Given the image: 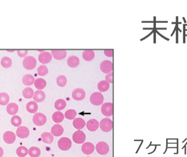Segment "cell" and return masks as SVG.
I'll use <instances>...</instances> for the list:
<instances>
[{
    "label": "cell",
    "instance_id": "obj_3",
    "mask_svg": "<svg viewBox=\"0 0 187 157\" xmlns=\"http://www.w3.org/2000/svg\"><path fill=\"white\" fill-rule=\"evenodd\" d=\"M59 149L63 151H68L72 146L71 140L67 137H63L60 139L58 142Z\"/></svg>",
    "mask_w": 187,
    "mask_h": 157
},
{
    "label": "cell",
    "instance_id": "obj_17",
    "mask_svg": "<svg viewBox=\"0 0 187 157\" xmlns=\"http://www.w3.org/2000/svg\"><path fill=\"white\" fill-rule=\"evenodd\" d=\"M86 126L89 131L95 132L100 127V123L95 119H91L88 121Z\"/></svg>",
    "mask_w": 187,
    "mask_h": 157
},
{
    "label": "cell",
    "instance_id": "obj_55",
    "mask_svg": "<svg viewBox=\"0 0 187 157\" xmlns=\"http://www.w3.org/2000/svg\"><path fill=\"white\" fill-rule=\"evenodd\" d=\"M186 31H187V29H186Z\"/></svg>",
    "mask_w": 187,
    "mask_h": 157
},
{
    "label": "cell",
    "instance_id": "obj_25",
    "mask_svg": "<svg viewBox=\"0 0 187 157\" xmlns=\"http://www.w3.org/2000/svg\"><path fill=\"white\" fill-rule=\"evenodd\" d=\"M65 118V116L62 112L60 111L55 112L52 115V119L54 122L59 124L62 122Z\"/></svg>",
    "mask_w": 187,
    "mask_h": 157
},
{
    "label": "cell",
    "instance_id": "obj_45",
    "mask_svg": "<svg viewBox=\"0 0 187 157\" xmlns=\"http://www.w3.org/2000/svg\"><path fill=\"white\" fill-rule=\"evenodd\" d=\"M157 33H158V34H159L161 37H162V38H164L165 39H166V40H167V41H169V38H167L165 37H164V36H162V34H161L160 33H159L158 31H157Z\"/></svg>",
    "mask_w": 187,
    "mask_h": 157
},
{
    "label": "cell",
    "instance_id": "obj_46",
    "mask_svg": "<svg viewBox=\"0 0 187 157\" xmlns=\"http://www.w3.org/2000/svg\"><path fill=\"white\" fill-rule=\"evenodd\" d=\"M15 51V50H7V51H8V52H11V53H12L13 51Z\"/></svg>",
    "mask_w": 187,
    "mask_h": 157
},
{
    "label": "cell",
    "instance_id": "obj_50",
    "mask_svg": "<svg viewBox=\"0 0 187 157\" xmlns=\"http://www.w3.org/2000/svg\"><path fill=\"white\" fill-rule=\"evenodd\" d=\"M187 140V138H186V139H185L184 140H183V141H182V143H184V142H185Z\"/></svg>",
    "mask_w": 187,
    "mask_h": 157
},
{
    "label": "cell",
    "instance_id": "obj_52",
    "mask_svg": "<svg viewBox=\"0 0 187 157\" xmlns=\"http://www.w3.org/2000/svg\"><path fill=\"white\" fill-rule=\"evenodd\" d=\"M172 24H177V23H176V22H172Z\"/></svg>",
    "mask_w": 187,
    "mask_h": 157
},
{
    "label": "cell",
    "instance_id": "obj_9",
    "mask_svg": "<svg viewBox=\"0 0 187 157\" xmlns=\"http://www.w3.org/2000/svg\"><path fill=\"white\" fill-rule=\"evenodd\" d=\"M100 69L102 72L105 74H109L112 73L113 66L112 62L109 60H104L100 64Z\"/></svg>",
    "mask_w": 187,
    "mask_h": 157
},
{
    "label": "cell",
    "instance_id": "obj_41",
    "mask_svg": "<svg viewBox=\"0 0 187 157\" xmlns=\"http://www.w3.org/2000/svg\"><path fill=\"white\" fill-rule=\"evenodd\" d=\"M104 54L108 57H112L113 56V50H104Z\"/></svg>",
    "mask_w": 187,
    "mask_h": 157
},
{
    "label": "cell",
    "instance_id": "obj_47",
    "mask_svg": "<svg viewBox=\"0 0 187 157\" xmlns=\"http://www.w3.org/2000/svg\"><path fill=\"white\" fill-rule=\"evenodd\" d=\"M187 142H186V144H185V145H184V146H183V147L182 148V149H184V148H185V147H186L187 146Z\"/></svg>",
    "mask_w": 187,
    "mask_h": 157
},
{
    "label": "cell",
    "instance_id": "obj_8",
    "mask_svg": "<svg viewBox=\"0 0 187 157\" xmlns=\"http://www.w3.org/2000/svg\"><path fill=\"white\" fill-rule=\"evenodd\" d=\"M72 139L77 144H82L85 141L86 135L83 131L78 130L73 133Z\"/></svg>",
    "mask_w": 187,
    "mask_h": 157
},
{
    "label": "cell",
    "instance_id": "obj_22",
    "mask_svg": "<svg viewBox=\"0 0 187 157\" xmlns=\"http://www.w3.org/2000/svg\"><path fill=\"white\" fill-rule=\"evenodd\" d=\"M85 122L82 118H76L73 121V125L76 129L81 130L85 126Z\"/></svg>",
    "mask_w": 187,
    "mask_h": 157
},
{
    "label": "cell",
    "instance_id": "obj_54",
    "mask_svg": "<svg viewBox=\"0 0 187 157\" xmlns=\"http://www.w3.org/2000/svg\"><path fill=\"white\" fill-rule=\"evenodd\" d=\"M185 26H187V24H184Z\"/></svg>",
    "mask_w": 187,
    "mask_h": 157
},
{
    "label": "cell",
    "instance_id": "obj_14",
    "mask_svg": "<svg viewBox=\"0 0 187 157\" xmlns=\"http://www.w3.org/2000/svg\"><path fill=\"white\" fill-rule=\"evenodd\" d=\"M51 53L52 56L57 60H62L66 56V51L65 50H53Z\"/></svg>",
    "mask_w": 187,
    "mask_h": 157
},
{
    "label": "cell",
    "instance_id": "obj_48",
    "mask_svg": "<svg viewBox=\"0 0 187 157\" xmlns=\"http://www.w3.org/2000/svg\"><path fill=\"white\" fill-rule=\"evenodd\" d=\"M182 18H183V20L184 21V23L186 24L187 22H186V19H185V18H184V17H183Z\"/></svg>",
    "mask_w": 187,
    "mask_h": 157
},
{
    "label": "cell",
    "instance_id": "obj_49",
    "mask_svg": "<svg viewBox=\"0 0 187 157\" xmlns=\"http://www.w3.org/2000/svg\"><path fill=\"white\" fill-rule=\"evenodd\" d=\"M164 29V30H166V28H162V29Z\"/></svg>",
    "mask_w": 187,
    "mask_h": 157
},
{
    "label": "cell",
    "instance_id": "obj_39",
    "mask_svg": "<svg viewBox=\"0 0 187 157\" xmlns=\"http://www.w3.org/2000/svg\"><path fill=\"white\" fill-rule=\"evenodd\" d=\"M28 53V51L27 50H18L17 54L20 57H26L27 54Z\"/></svg>",
    "mask_w": 187,
    "mask_h": 157
},
{
    "label": "cell",
    "instance_id": "obj_36",
    "mask_svg": "<svg viewBox=\"0 0 187 157\" xmlns=\"http://www.w3.org/2000/svg\"><path fill=\"white\" fill-rule=\"evenodd\" d=\"M67 80L66 77L64 75H60L56 78V83L57 85L60 87H64L66 85Z\"/></svg>",
    "mask_w": 187,
    "mask_h": 157
},
{
    "label": "cell",
    "instance_id": "obj_19",
    "mask_svg": "<svg viewBox=\"0 0 187 157\" xmlns=\"http://www.w3.org/2000/svg\"><path fill=\"white\" fill-rule=\"evenodd\" d=\"M33 98V100L36 103H41L46 99V94L42 90H37L35 92Z\"/></svg>",
    "mask_w": 187,
    "mask_h": 157
},
{
    "label": "cell",
    "instance_id": "obj_32",
    "mask_svg": "<svg viewBox=\"0 0 187 157\" xmlns=\"http://www.w3.org/2000/svg\"><path fill=\"white\" fill-rule=\"evenodd\" d=\"M41 150L37 147L33 146L29 149V154L31 157H38L41 155Z\"/></svg>",
    "mask_w": 187,
    "mask_h": 157
},
{
    "label": "cell",
    "instance_id": "obj_29",
    "mask_svg": "<svg viewBox=\"0 0 187 157\" xmlns=\"http://www.w3.org/2000/svg\"><path fill=\"white\" fill-rule=\"evenodd\" d=\"M66 102L64 99H59L55 102L54 107L58 111H61L66 108Z\"/></svg>",
    "mask_w": 187,
    "mask_h": 157
},
{
    "label": "cell",
    "instance_id": "obj_15",
    "mask_svg": "<svg viewBox=\"0 0 187 157\" xmlns=\"http://www.w3.org/2000/svg\"><path fill=\"white\" fill-rule=\"evenodd\" d=\"M4 142L7 144H12L16 139V135L12 132L7 131L4 132L3 136Z\"/></svg>",
    "mask_w": 187,
    "mask_h": 157
},
{
    "label": "cell",
    "instance_id": "obj_2",
    "mask_svg": "<svg viewBox=\"0 0 187 157\" xmlns=\"http://www.w3.org/2000/svg\"><path fill=\"white\" fill-rule=\"evenodd\" d=\"M104 97L102 94L99 92H96L92 94L90 97V103L95 106L102 105L104 103Z\"/></svg>",
    "mask_w": 187,
    "mask_h": 157
},
{
    "label": "cell",
    "instance_id": "obj_23",
    "mask_svg": "<svg viewBox=\"0 0 187 157\" xmlns=\"http://www.w3.org/2000/svg\"><path fill=\"white\" fill-rule=\"evenodd\" d=\"M6 110L9 115H14L18 112L19 107L17 104L11 103L8 104V105H7Z\"/></svg>",
    "mask_w": 187,
    "mask_h": 157
},
{
    "label": "cell",
    "instance_id": "obj_43",
    "mask_svg": "<svg viewBox=\"0 0 187 157\" xmlns=\"http://www.w3.org/2000/svg\"><path fill=\"white\" fill-rule=\"evenodd\" d=\"M4 152L3 149H2V147H0V157H3V156H4Z\"/></svg>",
    "mask_w": 187,
    "mask_h": 157
},
{
    "label": "cell",
    "instance_id": "obj_18",
    "mask_svg": "<svg viewBox=\"0 0 187 157\" xmlns=\"http://www.w3.org/2000/svg\"><path fill=\"white\" fill-rule=\"evenodd\" d=\"M79 59L77 56L72 55L70 56L67 61V65L71 68H76L78 66L79 64Z\"/></svg>",
    "mask_w": 187,
    "mask_h": 157
},
{
    "label": "cell",
    "instance_id": "obj_1",
    "mask_svg": "<svg viewBox=\"0 0 187 157\" xmlns=\"http://www.w3.org/2000/svg\"><path fill=\"white\" fill-rule=\"evenodd\" d=\"M37 64V61L33 56H26L23 61V65L26 69L32 70L34 69Z\"/></svg>",
    "mask_w": 187,
    "mask_h": 157
},
{
    "label": "cell",
    "instance_id": "obj_20",
    "mask_svg": "<svg viewBox=\"0 0 187 157\" xmlns=\"http://www.w3.org/2000/svg\"><path fill=\"white\" fill-rule=\"evenodd\" d=\"M42 141L47 144H51L54 140V136L49 132H44L41 135Z\"/></svg>",
    "mask_w": 187,
    "mask_h": 157
},
{
    "label": "cell",
    "instance_id": "obj_4",
    "mask_svg": "<svg viewBox=\"0 0 187 157\" xmlns=\"http://www.w3.org/2000/svg\"><path fill=\"white\" fill-rule=\"evenodd\" d=\"M113 123L112 121L108 118H104L100 122V127L104 132H109L112 130Z\"/></svg>",
    "mask_w": 187,
    "mask_h": 157
},
{
    "label": "cell",
    "instance_id": "obj_27",
    "mask_svg": "<svg viewBox=\"0 0 187 157\" xmlns=\"http://www.w3.org/2000/svg\"><path fill=\"white\" fill-rule=\"evenodd\" d=\"M34 85L35 87L38 90H42L46 87L47 82L44 79L42 78H37L35 80Z\"/></svg>",
    "mask_w": 187,
    "mask_h": 157
},
{
    "label": "cell",
    "instance_id": "obj_21",
    "mask_svg": "<svg viewBox=\"0 0 187 157\" xmlns=\"http://www.w3.org/2000/svg\"><path fill=\"white\" fill-rule=\"evenodd\" d=\"M83 59L86 61H91L95 57V53L92 50H86L83 51L82 54Z\"/></svg>",
    "mask_w": 187,
    "mask_h": 157
},
{
    "label": "cell",
    "instance_id": "obj_35",
    "mask_svg": "<svg viewBox=\"0 0 187 157\" xmlns=\"http://www.w3.org/2000/svg\"><path fill=\"white\" fill-rule=\"evenodd\" d=\"M77 112L74 109H69L65 113V117L67 120H74L77 115Z\"/></svg>",
    "mask_w": 187,
    "mask_h": 157
},
{
    "label": "cell",
    "instance_id": "obj_24",
    "mask_svg": "<svg viewBox=\"0 0 187 157\" xmlns=\"http://www.w3.org/2000/svg\"><path fill=\"white\" fill-rule=\"evenodd\" d=\"M38 106V104L35 101L30 102L26 104V110L31 114H35L37 111Z\"/></svg>",
    "mask_w": 187,
    "mask_h": 157
},
{
    "label": "cell",
    "instance_id": "obj_11",
    "mask_svg": "<svg viewBox=\"0 0 187 157\" xmlns=\"http://www.w3.org/2000/svg\"><path fill=\"white\" fill-rule=\"evenodd\" d=\"M52 55L50 53L47 51H43L38 56V60L42 64H47L52 61Z\"/></svg>",
    "mask_w": 187,
    "mask_h": 157
},
{
    "label": "cell",
    "instance_id": "obj_16",
    "mask_svg": "<svg viewBox=\"0 0 187 157\" xmlns=\"http://www.w3.org/2000/svg\"><path fill=\"white\" fill-rule=\"evenodd\" d=\"M64 132V129L61 125L56 124L54 125L51 129V134L54 137H60L62 135Z\"/></svg>",
    "mask_w": 187,
    "mask_h": 157
},
{
    "label": "cell",
    "instance_id": "obj_56",
    "mask_svg": "<svg viewBox=\"0 0 187 157\" xmlns=\"http://www.w3.org/2000/svg\"><path fill=\"white\" fill-rule=\"evenodd\" d=\"M89 157V156H88V157Z\"/></svg>",
    "mask_w": 187,
    "mask_h": 157
},
{
    "label": "cell",
    "instance_id": "obj_42",
    "mask_svg": "<svg viewBox=\"0 0 187 157\" xmlns=\"http://www.w3.org/2000/svg\"><path fill=\"white\" fill-rule=\"evenodd\" d=\"M183 43H185V40H186V39H185V37H186V34H185V32H186V28H185V25H183Z\"/></svg>",
    "mask_w": 187,
    "mask_h": 157
},
{
    "label": "cell",
    "instance_id": "obj_10",
    "mask_svg": "<svg viewBox=\"0 0 187 157\" xmlns=\"http://www.w3.org/2000/svg\"><path fill=\"white\" fill-rule=\"evenodd\" d=\"M85 95H86L85 91L80 88H77L75 89L73 91L72 93V97L73 99H75V100H77V101L82 100L85 98Z\"/></svg>",
    "mask_w": 187,
    "mask_h": 157
},
{
    "label": "cell",
    "instance_id": "obj_30",
    "mask_svg": "<svg viewBox=\"0 0 187 157\" xmlns=\"http://www.w3.org/2000/svg\"><path fill=\"white\" fill-rule=\"evenodd\" d=\"M1 64L2 66L4 68H8L9 67H11L12 64V60L10 57L5 56L1 59Z\"/></svg>",
    "mask_w": 187,
    "mask_h": 157
},
{
    "label": "cell",
    "instance_id": "obj_53",
    "mask_svg": "<svg viewBox=\"0 0 187 157\" xmlns=\"http://www.w3.org/2000/svg\"><path fill=\"white\" fill-rule=\"evenodd\" d=\"M179 154V153H174V154Z\"/></svg>",
    "mask_w": 187,
    "mask_h": 157
},
{
    "label": "cell",
    "instance_id": "obj_33",
    "mask_svg": "<svg viewBox=\"0 0 187 157\" xmlns=\"http://www.w3.org/2000/svg\"><path fill=\"white\" fill-rule=\"evenodd\" d=\"M16 153L19 157H25L29 154V150L25 146H20L17 149Z\"/></svg>",
    "mask_w": 187,
    "mask_h": 157
},
{
    "label": "cell",
    "instance_id": "obj_12",
    "mask_svg": "<svg viewBox=\"0 0 187 157\" xmlns=\"http://www.w3.org/2000/svg\"><path fill=\"white\" fill-rule=\"evenodd\" d=\"M95 149V147L94 144L90 142L84 143L82 146V151L86 155H90L92 154L94 152Z\"/></svg>",
    "mask_w": 187,
    "mask_h": 157
},
{
    "label": "cell",
    "instance_id": "obj_13",
    "mask_svg": "<svg viewBox=\"0 0 187 157\" xmlns=\"http://www.w3.org/2000/svg\"><path fill=\"white\" fill-rule=\"evenodd\" d=\"M16 135L20 139H25L29 136V129L25 126L19 127L16 131Z\"/></svg>",
    "mask_w": 187,
    "mask_h": 157
},
{
    "label": "cell",
    "instance_id": "obj_44",
    "mask_svg": "<svg viewBox=\"0 0 187 157\" xmlns=\"http://www.w3.org/2000/svg\"><path fill=\"white\" fill-rule=\"evenodd\" d=\"M176 31V43H179V34H178L179 30L178 29H177Z\"/></svg>",
    "mask_w": 187,
    "mask_h": 157
},
{
    "label": "cell",
    "instance_id": "obj_28",
    "mask_svg": "<svg viewBox=\"0 0 187 157\" xmlns=\"http://www.w3.org/2000/svg\"><path fill=\"white\" fill-rule=\"evenodd\" d=\"M109 87V83L107 82L106 80H102L98 83L97 85V88L101 92H104L106 91H108Z\"/></svg>",
    "mask_w": 187,
    "mask_h": 157
},
{
    "label": "cell",
    "instance_id": "obj_34",
    "mask_svg": "<svg viewBox=\"0 0 187 157\" xmlns=\"http://www.w3.org/2000/svg\"><path fill=\"white\" fill-rule=\"evenodd\" d=\"M9 101V96L6 92H2L0 93V105H7Z\"/></svg>",
    "mask_w": 187,
    "mask_h": 157
},
{
    "label": "cell",
    "instance_id": "obj_37",
    "mask_svg": "<svg viewBox=\"0 0 187 157\" xmlns=\"http://www.w3.org/2000/svg\"><path fill=\"white\" fill-rule=\"evenodd\" d=\"M22 123V120L20 117L17 115L13 116L11 118V123L14 127H20Z\"/></svg>",
    "mask_w": 187,
    "mask_h": 157
},
{
    "label": "cell",
    "instance_id": "obj_7",
    "mask_svg": "<svg viewBox=\"0 0 187 157\" xmlns=\"http://www.w3.org/2000/svg\"><path fill=\"white\" fill-rule=\"evenodd\" d=\"M95 149L96 152L100 155H106L108 153L109 147L106 142L100 141L96 145Z\"/></svg>",
    "mask_w": 187,
    "mask_h": 157
},
{
    "label": "cell",
    "instance_id": "obj_5",
    "mask_svg": "<svg viewBox=\"0 0 187 157\" xmlns=\"http://www.w3.org/2000/svg\"><path fill=\"white\" fill-rule=\"evenodd\" d=\"M101 111L102 115L106 117L112 116L113 114V104L110 102L103 104L101 108Z\"/></svg>",
    "mask_w": 187,
    "mask_h": 157
},
{
    "label": "cell",
    "instance_id": "obj_6",
    "mask_svg": "<svg viewBox=\"0 0 187 157\" xmlns=\"http://www.w3.org/2000/svg\"><path fill=\"white\" fill-rule=\"evenodd\" d=\"M33 123L37 126H43L46 124L47 122V117L43 114L38 112L34 115L33 117Z\"/></svg>",
    "mask_w": 187,
    "mask_h": 157
},
{
    "label": "cell",
    "instance_id": "obj_26",
    "mask_svg": "<svg viewBox=\"0 0 187 157\" xmlns=\"http://www.w3.org/2000/svg\"><path fill=\"white\" fill-rule=\"evenodd\" d=\"M35 79L32 75L28 74H26L23 77L22 81L23 83L26 86H30L32 85L35 83Z\"/></svg>",
    "mask_w": 187,
    "mask_h": 157
},
{
    "label": "cell",
    "instance_id": "obj_51",
    "mask_svg": "<svg viewBox=\"0 0 187 157\" xmlns=\"http://www.w3.org/2000/svg\"><path fill=\"white\" fill-rule=\"evenodd\" d=\"M178 29V30H179V32H182V31H181V29H179V28H178V29Z\"/></svg>",
    "mask_w": 187,
    "mask_h": 157
},
{
    "label": "cell",
    "instance_id": "obj_38",
    "mask_svg": "<svg viewBox=\"0 0 187 157\" xmlns=\"http://www.w3.org/2000/svg\"><path fill=\"white\" fill-rule=\"evenodd\" d=\"M49 72L48 68L45 65H41L37 68V73L40 76H45Z\"/></svg>",
    "mask_w": 187,
    "mask_h": 157
},
{
    "label": "cell",
    "instance_id": "obj_57",
    "mask_svg": "<svg viewBox=\"0 0 187 157\" xmlns=\"http://www.w3.org/2000/svg\"><path fill=\"white\" fill-rule=\"evenodd\" d=\"M186 36H187V35H186Z\"/></svg>",
    "mask_w": 187,
    "mask_h": 157
},
{
    "label": "cell",
    "instance_id": "obj_40",
    "mask_svg": "<svg viewBox=\"0 0 187 157\" xmlns=\"http://www.w3.org/2000/svg\"><path fill=\"white\" fill-rule=\"evenodd\" d=\"M105 80H106L107 82L109 83H112L113 82V73H109L106 75L105 76Z\"/></svg>",
    "mask_w": 187,
    "mask_h": 157
},
{
    "label": "cell",
    "instance_id": "obj_31",
    "mask_svg": "<svg viewBox=\"0 0 187 157\" xmlns=\"http://www.w3.org/2000/svg\"><path fill=\"white\" fill-rule=\"evenodd\" d=\"M35 92L31 87H26L23 91V95L26 99H30L33 97Z\"/></svg>",
    "mask_w": 187,
    "mask_h": 157
}]
</instances>
